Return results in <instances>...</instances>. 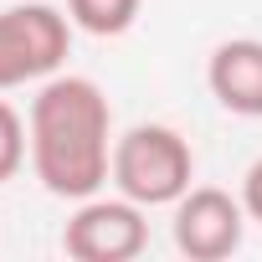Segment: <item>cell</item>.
<instances>
[{
	"label": "cell",
	"instance_id": "cell-3",
	"mask_svg": "<svg viewBox=\"0 0 262 262\" xmlns=\"http://www.w3.org/2000/svg\"><path fill=\"white\" fill-rule=\"evenodd\" d=\"M72 52V16L57 6H11L0 11V93L52 77Z\"/></svg>",
	"mask_w": 262,
	"mask_h": 262
},
{
	"label": "cell",
	"instance_id": "cell-4",
	"mask_svg": "<svg viewBox=\"0 0 262 262\" xmlns=\"http://www.w3.org/2000/svg\"><path fill=\"white\" fill-rule=\"evenodd\" d=\"M144 242H149L144 206L128 195H113V201L88 195L67 216V231H62V252L77 262H128L144 252Z\"/></svg>",
	"mask_w": 262,
	"mask_h": 262
},
{
	"label": "cell",
	"instance_id": "cell-2",
	"mask_svg": "<svg viewBox=\"0 0 262 262\" xmlns=\"http://www.w3.org/2000/svg\"><path fill=\"white\" fill-rule=\"evenodd\" d=\"M108 180L118 185V195L149 206H175L190 180H195V155L185 144L180 128L170 123H134L128 134L113 139V170Z\"/></svg>",
	"mask_w": 262,
	"mask_h": 262
},
{
	"label": "cell",
	"instance_id": "cell-9",
	"mask_svg": "<svg viewBox=\"0 0 262 262\" xmlns=\"http://www.w3.org/2000/svg\"><path fill=\"white\" fill-rule=\"evenodd\" d=\"M242 206L252 221H262V160H252V170L242 175Z\"/></svg>",
	"mask_w": 262,
	"mask_h": 262
},
{
	"label": "cell",
	"instance_id": "cell-8",
	"mask_svg": "<svg viewBox=\"0 0 262 262\" xmlns=\"http://www.w3.org/2000/svg\"><path fill=\"white\" fill-rule=\"evenodd\" d=\"M26 149H31V128L21 123V113L6 98H0V185L26 165Z\"/></svg>",
	"mask_w": 262,
	"mask_h": 262
},
{
	"label": "cell",
	"instance_id": "cell-7",
	"mask_svg": "<svg viewBox=\"0 0 262 262\" xmlns=\"http://www.w3.org/2000/svg\"><path fill=\"white\" fill-rule=\"evenodd\" d=\"M139 6L144 0H67V16L88 36H123L139 21Z\"/></svg>",
	"mask_w": 262,
	"mask_h": 262
},
{
	"label": "cell",
	"instance_id": "cell-6",
	"mask_svg": "<svg viewBox=\"0 0 262 262\" xmlns=\"http://www.w3.org/2000/svg\"><path fill=\"white\" fill-rule=\"evenodd\" d=\"M206 88L226 113L262 118V41L257 36L221 41L211 52V62H206Z\"/></svg>",
	"mask_w": 262,
	"mask_h": 262
},
{
	"label": "cell",
	"instance_id": "cell-5",
	"mask_svg": "<svg viewBox=\"0 0 262 262\" xmlns=\"http://www.w3.org/2000/svg\"><path fill=\"white\" fill-rule=\"evenodd\" d=\"M247 206L242 195L221 190V185H190L175 201V247L195 262H221L242 247L247 231Z\"/></svg>",
	"mask_w": 262,
	"mask_h": 262
},
{
	"label": "cell",
	"instance_id": "cell-1",
	"mask_svg": "<svg viewBox=\"0 0 262 262\" xmlns=\"http://www.w3.org/2000/svg\"><path fill=\"white\" fill-rule=\"evenodd\" d=\"M31 170L62 201H88L113 170V108L93 77H47L31 98Z\"/></svg>",
	"mask_w": 262,
	"mask_h": 262
}]
</instances>
